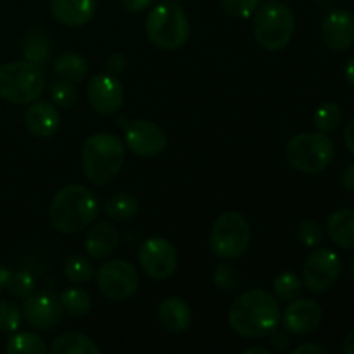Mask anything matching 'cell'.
I'll return each mask as SVG.
<instances>
[{
	"label": "cell",
	"instance_id": "6da1fadb",
	"mask_svg": "<svg viewBox=\"0 0 354 354\" xmlns=\"http://www.w3.org/2000/svg\"><path fill=\"white\" fill-rule=\"evenodd\" d=\"M279 301L268 290L251 289L237 297L228 310V325L245 339H261L272 334L280 324Z\"/></svg>",
	"mask_w": 354,
	"mask_h": 354
},
{
	"label": "cell",
	"instance_id": "7a4b0ae2",
	"mask_svg": "<svg viewBox=\"0 0 354 354\" xmlns=\"http://www.w3.org/2000/svg\"><path fill=\"white\" fill-rule=\"evenodd\" d=\"M99 214L95 194L83 185L62 187L48 207V220L61 234H76L93 223Z\"/></svg>",
	"mask_w": 354,
	"mask_h": 354
},
{
	"label": "cell",
	"instance_id": "3957f363",
	"mask_svg": "<svg viewBox=\"0 0 354 354\" xmlns=\"http://www.w3.org/2000/svg\"><path fill=\"white\" fill-rule=\"evenodd\" d=\"M124 145L113 133H95L82 147V168L93 185H107L123 168Z\"/></svg>",
	"mask_w": 354,
	"mask_h": 354
},
{
	"label": "cell",
	"instance_id": "277c9868",
	"mask_svg": "<svg viewBox=\"0 0 354 354\" xmlns=\"http://www.w3.org/2000/svg\"><path fill=\"white\" fill-rule=\"evenodd\" d=\"M145 31L156 47L162 50H176L189 40L190 23L178 2L166 0L151 9L145 19Z\"/></svg>",
	"mask_w": 354,
	"mask_h": 354
},
{
	"label": "cell",
	"instance_id": "5b68a950",
	"mask_svg": "<svg viewBox=\"0 0 354 354\" xmlns=\"http://www.w3.org/2000/svg\"><path fill=\"white\" fill-rule=\"evenodd\" d=\"M252 16V33L263 48L270 52L282 50L292 40L296 17L286 3L266 2Z\"/></svg>",
	"mask_w": 354,
	"mask_h": 354
},
{
	"label": "cell",
	"instance_id": "8992f818",
	"mask_svg": "<svg viewBox=\"0 0 354 354\" xmlns=\"http://www.w3.org/2000/svg\"><path fill=\"white\" fill-rule=\"evenodd\" d=\"M45 76L40 66L28 61L0 66V97L12 104H31L44 93Z\"/></svg>",
	"mask_w": 354,
	"mask_h": 354
},
{
	"label": "cell",
	"instance_id": "52a82bcc",
	"mask_svg": "<svg viewBox=\"0 0 354 354\" xmlns=\"http://www.w3.org/2000/svg\"><path fill=\"white\" fill-rule=\"evenodd\" d=\"M334 142L325 133H299L286 145V159L294 169L317 175L334 161Z\"/></svg>",
	"mask_w": 354,
	"mask_h": 354
},
{
	"label": "cell",
	"instance_id": "ba28073f",
	"mask_svg": "<svg viewBox=\"0 0 354 354\" xmlns=\"http://www.w3.org/2000/svg\"><path fill=\"white\" fill-rule=\"evenodd\" d=\"M251 244V227L237 211H227L213 225L209 248L216 258L237 259L245 254Z\"/></svg>",
	"mask_w": 354,
	"mask_h": 354
},
{
	"label": "cell",
	"instance_id": "9c48e42d",
	"mask_svg": "<svg viewBox=\"0 0 354 354\" xmlns=\"http://www.w3.org/2000/svg\"><path fill=\"white\" fill-rule=\"evenodd\" d=\"M97 286L107 299L127 301L138 290L140 275L131 263L111 259L97 272Z\"/></svg>",
	"mask_w": 354,
	"mask_h": 354
},
{
	"label": "cell",
	"instance_id": "30bf717a",
	"mask_svg": "<svg viewBox=\"0 0 354 354\" xmlns=\"http://www.w3.org/2000/svg\"><path fill=\"white\" fill-rule=\"evenodd\" d=\"M342 261L330 249H317L303 265V283L311 292H327L341 279Z\"/></svg>",
	"mask_w": 354,
	"mask_h": 354
},
{
	"label": "cell",
	"instance_id": "8fae6325",
	"mask_svg": "<svg viewBox=\"0 0 354 354\" xmlns=\"http://www.w3.org/2000/svg\"><path fill=\"white\" fill-rule=\"evenodd\" d=\"M138 263L152 280H166L176 272L178 252L168 239L151 237L138 249Z\"/></svg>",
	"mask_w": 354,
	"mask_h": 354
},
{
	"label": "cell",
	"instance_id": "7c38bea8",
	"mask_svg": "<svg viewBox=\"0 0 354 354\" xmlns=\"http://www.w3.org/2000/svg\"><path fill=\"white\" fill-rule=\"evenodd\" d=\"M124 144L140 158H156L168 145L165 130L149 120H135L124 127Z\"/></svg>",
	"mask_w": 354,
	"mask_h": 354
},
{
	"label": "cell",
	"instance_id": "4fadbf2b",
	"mask_svg": "<svg viewBox=\"0 0 354 354\" xmlns=\"http://www.w3.org/2000/svg\"><path fill=\"white\" fill-rule=\"evenodd\" d=\"M86 97L93 111L104 116H111L123 106L124 88L116 75L102 73V75H95L88 82Z\"/></svg>",
	"mask_w": 354,
	"mask_h": 354
},
{
	"label": "cell",
	"instance_id": "5bb4252c",
	"mask_svg": "<svg viewBox=\"0 0 354 354\" xmlns=\"http://www.w3.org/2000/svg\"><path fill=\"white\" fill-rule=\"evenodd\" d=\"M23 317L35 330L47 332L52 330L59 325L62 318V306L59 297H54L52 294H31L24 299Z\"/></svg>",
	"mask_w": 354,
	"mask_h": 354
},
{
	"label": "cell",
	"instance_id": "9a60e30c",
	"mask_svg": "<svg viewBox=\"0 0 354 354\" xmlns=\"http://www.w3.org/2000/svg\"><path fill=\"white\" fill-rule=\"evenodd\" d=\"M283 327L294 335H308L317 330L324 320L322 306L313 299H292L282 315Z\"/></svg>",
	"mask_w": 354,
	"mask_h": 354
},
{
	"label": "cell",
	"instance_id": "2e32d148",
	"mask_svg": "<svg viewBox=\"0 0 354 354\" xmlns=\"http://www.w3.org/2000/svg\"><path fill=\"white\" fill-rule=\"evenodd\" d=\"M322 38L330 50H348L354 44V14L348 9L330 10L322 24Z\"/></svg>",
	"mask_w": 354,
	"mask_h": 354
},
{
	"label": "cell",
	"instance_id": "e0dca14e",
	"mask_svg": "<svg viewBox=\"0 0 354 354\" xmlns=\"http://www.w3.org/2000/svg\"><path fill=\"white\" fill-rule=\"evenodd\" d=\"M24 123L31 135L48 138L57 131L59 124H61V114H59L55 104L48 102V100H35L24 114Z\"/></svg>",
	"mask_w": 354,
	"mask_h": 354
},
{
	"label": "cell",
	"instance_id": "ac0fdd59",
	"mask_svg": "<svg viewBox=\"0 0 354 354\" xmlns=\"http://www.w3.org/2000/svg\"><path fill=\"white\" fill-rule=\"evenodd\" d=\"M97 0H52L50 12L59 23L71 28L85 26L93 17Z\"/></svg>",
	"mask_w": 354,
	"mask_h": 354
},
{
	"label": "cell",
	"instance_id": "d6986e66",
	"mask_svg": "<svg viewBox=\"0 0 354 354\" xmlns=\"http://www.w3.org/2000/svg\"><path fill=\"white\" fill-rule=\"evenodd\" d=\"M120 244V234L111 221H97L86 234L85 249L90 258L104 259L113 254Z\"/></svg>",
	"mask_w": 354,
	"mask_h": 354
},
{
	"label": "cell",
	"instance_id": "ffe728a7",
	"mask_svg": "<svg viewBox=\"0 0 354 354\" xmlns=\"http://www.w3.org/2000/svg\"><path fill=\"white\" fill-rule=\"evenodd\" d=\"M159 324L168 332H185L192 322V310L189 303L178 296H169L162 299L158 306Z\"/></svg>",
	"mask_w": 354,
	"mask_h": 354
},
{
	"label": "cell",
	"instance_id": "44dd1931",
	"mask_svg": "<svg viewBox=\"0 0 354 354\" xmlns=\"http://www.w3.org/2000/svg\"><path fill=\"white\" fill-rule=\"evenodd\" d=\"M328 237L342 249H354V209H339L328 216Z\"/></svg>",
	"mask_w": 354,
	"mask_h": 354
},
{
	"label": "cell",
	"instance_id": "7402d4cb",
	"mask_svg": "<svg viewBox=\"0 0 354 354\" xmlns=\"http://www.w3.org/2000/svg\"><path fill=\"white\" fill-rule=\"evenodd\" d=\"M23 57L37 66H45L50 61V40L44 28L35 26L23 40Z\"/></svg>",
	"mask_w": 354,
	"mask_h": 354
},
{
	"label": "cell",
	"instance_id": "603a6c76",
	"mask_svg": "<svg viewBox=\"0 0 354 354\" xmlns=\"http://www.w3.org/2000/svg\"><path fill=\"white\" fill-rule=\"evenodd\" d=\"M54 75L59 80H64L69 83H80L88 73V64H86L85 57H82L76 52H64L59 55L52 64Z\"/></svg>",
	"mask_w": 354,
	"mask_h": 354
},
{
	"label": "cell",
	"instance_id": "cb8c5ba5",
	"mask_svg": "<svg viewBox=\"0 0 354 354\" xmlns=\"http://www.w3.org/2000/svg\"><path fill=\"white\" fill-rule=\"evenodd\" d=\"M54 354H100L99 346L85 334L80 332H68L59 335L50 346Z\"/></svg>",
	"mask_w": 354,
	"mask_h": 354
},
{
	"label": "cell",
	"instance_id": "d4e9b609",
	"mask_svg": "<svg viewBox=\"0 0 354 354\" xmlns=\"http://www.w3.org/2000/svg\"><path fill=\"white\" fill-rule=\"evenodd\" d=\"M107 216L114 221H131L138 213V203L133 196L124 192L113 194L104 206Z\"/></svg>",
	"mask_w": 354,
	"mask_h": 354
},
{
	"label": "cell",
	"instance_id": "484cf974",
	"mask_svg": "<svg viewBox=\"0 0 354 354\" xmlns=\"http://www.w3.org/2000/svg\"><path fill=\"white\" fill-rule=\"evenodd\" d=\"M61 301L62 311H66V315L73 318H82L92 308V299H90V294L86 290L78 289V287H71V289H66L64 292L59 296Z\"/></svg>",
	"mask_w": 354,
	"mask_h": 354
},
{
	"label": "cell",
	"instance_id": "4316f807",
	"mask_svg": "<svg viewBox=\"0 0 354 354\" xmlns=\"http://www.w3.org/2000/svg\"><path fill=\"white\" fill-rule=\"evenodd\" d=\"M6 351L9 354H45L48 348L40 335L33 332H21L7 341Z\"/></svg>",
	"mask_w": 354,
	"mask_h": 354
},
{
	"label": "cell",
	"instance_id": "83f0119b",
	"mask_svg": "<svg viewBox=\"0 0 354 354\" xmlns=\"http://www.w3.org/2000/svg\"><path fill=\"white\" fill-rule=\"evenodd\" d=\"M342 109L339 104L335 102H327V104H322L320 107L317 109L313 116V124L320 133H334L342 123Z\"/></svg>",
	"mask_w": 354,
	"mask_h": 354
},
{
	"label": "cell",
	"instance_id": "f1b7e54d",
	"mask_svg": "<svg viewBox=\"0 0 354 354\" xmlns=\"http://www.w3.org/2000/svg\"><path fill=\"white\" fill-rule=\"evenodd\" d=\"M92 261L85 256H71L68 261L64 263V277L71 283H88L93 279Z\"/></svg>",
	"mask_w": 354,
	"mask_h": 354
},
{
	"label": "cell",
	"instance_id": "f546056e",
	"mask_svg": "<svg viewBox=\"0 0 354 354\" xmlns=\"http://www.w3.org/2000/svg\"><path fill=\"white\" fill-rule=\"evenodd\" d=\"M273 290H275V296L280 301H289L296 299L301 296V290H303V280L301 277H297L292 272H283L273 282Z\"/></svg>",
	"mask_w": 354,
	"mask_h": 354
},
{
	"label": "cell",
	"instance_id": "4dcf8cb0",
	"mask_svg": "<svg viewBox=\"0 0 354 354\" xmlns=\"http://www.w3.org/2000/svg\"><path fill=\"white\" fill-rule=\"evenodd\" d=\"M7 290L16 299H26L35 290V277L30 272H26V270L14 272L10 275L9 283H7Z\"/></svg>",
	"mask_w": 354,
	"mask_h": 354
},
{
	"label": "cell",
	"instance_id": "1f68e13d",
	"mask_svg": "<svg viewBox=\"0 0 354 354\" xmlns=\"http://www.w3.org/2000/svg\"><path fill=\"white\" fill-rule=\"evenodd\" d=\"M213 280L214 283H216L218 289L225 290V292H234V290H237L239 287H241L242 282L241 273H239L234 266L225 265V263L214 266Z\"/></svg>",
	"mask_w": 354,
	"mask_h": 354
},
{
	"label": "cell",
	"instance_id": "d6a6232c",
	"mask_svg": "<svg viewBox=\"0 0 354 354\" xmlns=\"http://www.w3.org/2000/svg\"><path fill=\"white\" fill-rule=\"evenodd\" d=\"M50 97L55 106L71 107L78 100V90L75 88V83L57 80L50 85Z\"/></svg>",
	"mask_w": 354,
	"mask_h": 354
},
{
	"label": "cell",
	"instance_id": "836d02e7",
	"mask_svg": "<svg viewBox=\"0 0 354 354\" xmlns=\"http://www.w3.org/2000/svg\"><path fill=\"white\" fill-rule=\"evenodd\" d=\"M23 320V311L14 303L7 299H0V332H16Z\"/></svg>",
	"mask_w": 354,
	"mask_h": 354
},
{
	"label": "cell",
	"instance_id": "e575fe53",
	"mask_svg": "<svg viewBox=\"0 0 354 354\" xmlns=\"http://www.w3.org/2000/svg\"><path fill=\"white\" fill-rule=\"evenodd\" d=\"M261 0H220V6L225 14L232 17H251L259 7Z\"/></svg>",
	"mask_w": 354,
	"mask_h": 354
},
{
	"label": "cell",
	"instance_id": "d590c367",
	"mask_svg": "<svg viewBox=\"0 0 354 354\" xmlns=\"http://www.w3.org/2000/svg\"><path fill=\"white\" fill-rule=\"evenodd\" d=\"M297 237L306 248H317L324 241V230L313 220H303L297 227Z\"/></svg>",
	"mask_w": 354,
	"mask_h": 354
},
{
	"label": "cell",
	"instance_id": "8d00e7d4",
	"mask_svg": "<svg viewBox=\"0 0 354 354\" xmlns=\"http://www.w3.org/2000/svg\"><path fill=\"white\" fill-rule=\"evenodd\" d=\"M272 346L277 349V351H287L290 346V337L287 334V330H279V327L272 332Z\"/></svg>",
	"mask_w": 354,
	"mask_h": 354
},
{
	"label": "cell",
	"instance_id": "74e56055",
	"mask_svg": "<svg viewBox=\"0 0 354 354\" xmlns=\"http://www.w3.org/2000/svg\"><path fill=\"white\" fill-rule=\"evenodd\" d=\"M127 66V59H124L123 54H113L109 59H107V69L111 71V75H118L121 73Z\"/></svg>",
	"mask_w": 354,
	"mask_h": 354
},
{
	"label": "cell",
	"instance_id": "f35d334b",
	"mask_svg": "<svg viewBox=\"0 0 354 354\" xmlns=\"http://www.w3.org/2000/svg\"><path fill=\"white\" fill-rule=\"evenodd\" d=\"M123 7L130 12H142L154 3V0H121Z\"/></svg>",
	"mask_w": 354,
	"mask_h": 354
},
{
	"label": "cell",
	"instance_id": "ab89813d",
	"mask_svg": "<svg viewBox=\"0 0 354 354\" xmlns=\"http://www.w3.org/2000/svg\"><path fill=\"white\" fill-rule=\"evenodd\" d=\"M294 354H327L328 349L320 344H303L292 351Z\"/></svg>",
	"mask_w": 354,
	"mask_h": 354
},
{
	"label": "cell",
	"instance_id": "60d3db41",
	"mask_svg": "<svg viewBox=\"0 0 354 354\" xmlns=\"http://www.w3.org/2000/svg\"><path fill=\"white\" fill-rule=\"evenodd\" d=\"M341 185L344 187L348 192H354V165L348 166L341 175Z\"/></svg>",
	"mask_w": 354,
	"mask_h": 354
},
{
	"label": "cell",
	"instance_id": "b9f144b4",
	"mask_svg": "<svg viewBox=\"0 0 354 354\" xmlns=\"http://www.w3.org/2000/svg\"><path fill=\"white\" fill-rule=\"evenodd\" d=\"M344 142H346V147H348L349 152L354 156V118L353 120H349V123L346 124Z\"/></svg>",
	"mask_w": 354,
	"mask_h": 354
},
{
	"label": "cell",
	"instance_id": "7bdbcfd3",
	"mask_svg": "<svg viewBox=\"0 0 354 354\" xmlns=\"http://www.w3.org/2000/svg\"><path fill=\"white\" fill-rule=\"evenodd\" d=\"M10 275H12V273H10V270L7 268V266L0 265V292L7 289V283H9Z\"/></svg>",
	"mask_w": 354,
	"mask_h": 354
},
{
	"label": "cell",
	"instance_id": "ee69618b",
	"mask_svg": "<svg viewBox=\"0 0 354 354\" xmlns=\"http://www.w3.org/2000/svg\"><path fill=\"white\" fill-rule=\"evenodd\" d=\"M342 351L346 354H354V330L346 335L344 342H342Z\"/></svg>",
	"mask_w": 354,
	"mask_h": 354
},
{
	"label": "cell",
	"instance_id": "f6af8a7d",
	"mask_svg": "<svg viewBox=\"0 0 354 354\" xmlns=\"http://www.w3.org/2000/svg\"><path fill=\"white\" fill-rule=\"evenodd\" d=\"M344 73H346V80H348V82L354 86V55L351 59H349L348 62H346Z\"/></svg>",
	"mask_w": 354,
	"mask_h": 354
},
{
	"label": "cell",
	"instance_id": "bcb514c9",
	"mask_svg": "<svg viewBox=\"0 0 354 354\" xmlns=\"http://www.w3.org/2000/svg\"><path fill=\"white\" fill-rule=\"evenodd\" d=\"M242 354H270V349H265V348H249V349H244Z\"/></svg>",
	"mask_w": 354,
	"mask_h": 354
},
{
	"label": "cell",
	"instance_id": "7dc6e473",
	"mask_svg": "<svg viewBox=\"0 0 354 354\" xmlns=\"http://www.w3.org/2000/svg\"><path fill=\"white\" fill-rule=\"evenodd\" d=\"M315 6H318L320 9H327V7L332 6V0H313Z\"/></svg>",
	"mask_w": 354,
	"mask_h": 354
},
{
	"label": "cell",
	"instance_id": "c3c4849f",
	"mask_svg": "<svg viewBox=\"0 0 354 354\" xmlns=\"http://www.w3.org/2000/svg\"><path fill=\"white\" fill-rule=\"evenodd\" d=\"M351 275H353V280H354V258H353V261H351Z\"/></svg>",
	"mask_w": 354,
	"mask_h": 354
},
{
	"label": "cell",
	"instance_id": "681fc988",
	"mask_svg": "<svg viewBox=\"0 0 354 354\" xmlns=\"http://www.w3.org/2000/svg\"><path fill=\"white\" fill-rule=\"evenodd\" d=\"M286 2H289V0H286Z\"/></svg>",
	"mask_w": 354,
	"mask_h": 354
}]
</instances>
